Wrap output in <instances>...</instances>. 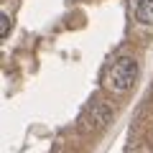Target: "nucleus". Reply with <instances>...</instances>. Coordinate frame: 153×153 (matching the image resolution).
Wrapping results in <instances>:
<instances>
[{"mask_svg": "<svg viewBox=\"0 0 153 153\" xmlns=\"http://www.w3.org/2000/svg\"><path fill=\"white\" fill-rule=\"evenodd\" d=\"M135 79H138V64H135V59H130V56L115 59L112 66L107 69V74H105L107 87L115 89V92H125V89H130L133 84H135Z\"/></svg>", "mask_w": 153, "mask_h": 153, "instance_id": "1", "label": "nucleus"}, {"mask_svg": "<svg viewBox=\"0 0 153 153\" xmlns=\"http://www.w3.org/2000/svg\"><path fill=\"white\" fill-rule=\"evenodd\" d=\"M135 21L143 26H153V0H138L135 3Z\"/></svg>", "mask_w": 153, "mask_h": 153, "instance_id": "2", "label": "nucleus"}, {"mask_svg": "<svg viewBox=\"0 0 153 153\" xmlns=\"http://www.w3.org/2000/svg\"><path fill=\"white\" fill-rule=\"evenodd\" d=\"M10 33V18L8 16H0V38H5Z\"/></svg>", "mask_w": 153, "mask_h": 153, "instance_id": "3", "label": "nucleus"}]
</instances>
